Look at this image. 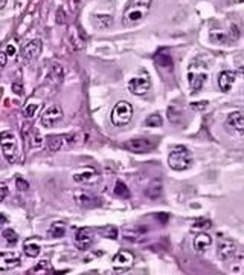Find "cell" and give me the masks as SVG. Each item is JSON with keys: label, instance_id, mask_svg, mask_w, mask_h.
<instances>
[{"label": "cell", "instance_id": "cell-1", "mask_svg": "<svg viewBox=\"0 0 244 275\" xmlns=\"http://www.w3.org/2000/svg\"><path fill=\"white\" fill-rule=\"evenodd\" d=\"M151 3H153V0H130L124 11L122 23L130 26V25H136L140 20H143L151 8Z\"/></svg>", "mask_w": 244, "mask_h": 275}, {"label": "cell", "instance_id": "cell-15", "mask_svg": "<svg viewBox=\"0 0 244 275\" xmlns=\"http://www.w3.org/2000/svg\"><path fill=\"white\" fill-rule=\"evenodd\" d=\"M147 232H148V228L147 226H132V228H125L122 231V236L127 239V240H130V242H140L143 237L147 236Z\"/></svg>", "mask_w": 244, "mask_h": 275}, {"label": "cell", "instance_id": "cell-42", "mask_svg": "<svg viewBox=\"0 0 244 275\" xmlns=\"http://www.w3.org/2000/svg\"><path fill=\"white\" fill-rule=\"evenodd\" d=\"M235 2H237V3H240V2H244V0H235Z\"/></svg>", "mask_w": 244, "mask_h": 275}, {"label": "cell", "instance_id": "cell-27", "mask_svg": "<svg viewBox=\"0 0 244 275\" xmlns=\"http://www.w3.org/2000/svg\"><path fill=\"white\" fill-rule=\"evenodd\" d=\"M212 226L211 223V220L208 219H195V222L192 223V231H198V232H202V231H206Z\"/></svg>", "mask_w": 244, "mask_h": 275}, {"label": "cell", "instance_id": "cell-9", "mask_svg": "<svg viewBox=\"0 0 244 275\" xmlns=\"http://www.w3.org/2000/svg\"><path fill=\"white\" fill-rule=\"evenodd\" d=\"M227 132L235 135H244V115L241 112H232L226 119Z\"/></svg>", "mask_w": 244, "mask_h": 275}, {"label": "cell", "instance_id": "cell-25", "mask_svg": "<svg viewBox=\"0 0 244 275\" xmlns=\"http://www.w3.org/2000/svg\"><path fill=\"white\" fill-rule=\"evenodd\" d=\"M156 64L157 67H163L166 66L168 71H173V60H171V57H168L166 54H161L156 57Z\"/></svg>", "mask_w": 244, "mask_h": 275}, {"label": "cell", "instance_id": "cell-20", "mask_svg": "<svg viewBox=\"0 0 244 275\" xmlns=\"http://www.w3.org/2000/svg\"><path fill=\"white\" fill-rule=\"evenodd\" d=\"M237 251V246L234 242H229V240H224L218 245V257L226 260L229 257H232L234 252Z\"/></svg>", "mask_w": 244, "mask_h": 275}, {"label": "cell", "instance_id": "cell-32", "mask_svg": "<svg viewBox=\"0 0 244 275\" xmlns=\"http://www.w3.org/2000/svg\"><path fill=\"white\" fill-rule=\"evenodd\" d=\"M40 107V104H34V103H29L26 107H25V110H23V115L26 116V118H32L34 115H35V112H37V109Z\"/></svg>", "mask_w": 244, "mask_h": 275}, {"label": "cell", "instance_id": "cell-34", "mask_svg": "<svg viewBox=\"0 0 244 275\" xmlns=\"http://www.w3.org/2000/svg\"><path fill=\"white\" fill-rule=\"evenodd\" d=\"M211 37H212V41H215V43H224L226 41V35L223 32H211Z\"/></svg>", "mask_w": 244, "mask_h": 275}, {"label": "cell", "instance_id": "cell-21", "mask_svg": "<svg viewBox=\"0 0 244 275\" xmlns=\"http://www.w3.org/2000/svg\"><path fill=\"white\" fill-rule=\"evenodd\" d=\"M162 194V182L161 181H153L147 188H145V196L150 199H157Z\"/></svg>", "mask_w": 244, "mask_h": 275}, {"label": "cell", "instance_id": "cell-22", "mask_svg": "<svg viewBox=\"0 0 244 275\" xmlns=\"http://www.w3.org/2000/svg\"><path fill=\"white\" fill-rule=\"evenodd\" d=\"M92 20L95 23V28H98V29H106V28L111 26L113 23V19L110 16H93Z\"/></svg>", "mask_w": 244, "mask_h": 275}, {"label": "cell", "instance_id": "cell-30", "mask_svg": "<svg viewBox=\"0 0 244 275\" xmlns=\"http://www.w3.org/2000/svg\"><path fill=\"white\" fill-rule=\"evenodd\" d=\"M162 116L159 113H153L145 119V126L147 127H161L162 126Z\"/></svg>", "mask_w": 244, "mask_h": 275}, {"label": "cell", "instance_id": "cell-11", "mask_svg": "<svg viewBox=\"0 0 244 275\" xmlns=\"http://www.w3.org/2000/svg\"><path fill=\"white\" fill-rule=\"evenodd\" d=\"M92 243H93V232H92V229L81 228V229L77 231V234H75V245H77L78 249H81V251L89 249Z\"/></svg>", "mask_w": 244, "mask_h": 275}, {"label": "cell", "instance_id": "cell-36", "mask_svg": "<svg viewBox=\"0 0 244 275\" xmlns=\"http://www.w3.org/2000/svg\"><path fill=\"white\" fill-rule=\"evenodd\" d=\"M191 107H192V109H195V110H200V112H202V110H205V109L208 107V101H202V103H192V104H191Z\"/></svg>", "mask_w": 244, "mask_h": 275}, {"label": "cell", "instance_id": "cell-19", "mask_svg": "<svg viewBox=\"0 0 244 275\" xmlns=\"http://www.w3.org/2000/svg\"><path fill=\"white\" fill-rule=\"evenodd\" d=\"M208 80V74H195V72H190L188 74V81H190V86L192 92H198L200 89L203 87L205 81Z\"/></svg>", "mask_w": 244, "mask_h": 275}, {"label": "cell", "instance_id": "cell-17", "mask_svg": "<svg viewBox=\"0 0 244 275\" xmlns=\"http://www.w3.org/2000/svg\"><path fill=\"white\" fill-rule=\"evenodd\" d=\"M235 78H237V72H232V71H224L220 74L218 77V87L221 92H229L232 89V84L235 82Z\"/></svg>", "mask_w": 244, "mask_h": 275}, {"label": "cell", "instance_id": "cell-37", "mask_svg": "<svg viewBox=\"0 0 244 275\" xmlns=\"http://www.w3.org/2000/svg\"><path fill=\"white\" fill-rule=\"evenodd\" d=\"M0 188H2V196H0V200H5L6 199V196H8V187H6V184H2L0 185Z\"/></svg>", "mask_w": 244, "mask_h": 275}, {"label": "cell", "instance_id": "cell-13", "mask_svg": "<svg viewBox=\"0 0 244 275\" xmlns=\"http://www.w3.org/2000/svg\"><path fill=\"white\" fill-rule=\"evenodd\" d=\"M20 265V255L17 252H2L0 254V269L8 271Z\"/></svg>", "mask_w": 244, "mask_h": 275}, {"label": "cell", "instance_id": "cell-16", "mask_svg": "<svg viewBox=\"0 0 244 275\" xmlns=\"http://www.w3.org/2000/svg\"><path fill=\"white\" fill-rule=\"evenodd\" d=\"M74 181L78 184H95L96 181H99V174L93 168H85L74 174Z\"/></svg>", "mask_w": 244, "mask_h": 275}, {"label": "cell", "instance_id": "cell-3", "mask_svg": "<svg viewBox=\"0 0 244 275\" xmlns=\"http://www.w3.org/2000/svg\"><path fill=\"white\" fill-rule=\"evenodd\" d=\"M133 118V106L127 101H119L111 110V124L114 127H125Z\"/></svg>", "mask_w": 244, "mask_h": 275}, {"label": "cell", "instance_id": "cell-23", "mask_svg": "<svg viewBox=\"0 0 244 275\" xmlns=\"http://www.w3.org/2000/svg\"><path fill=\"white\" fill-rule=\"evenodd\" d=\"M23 251H25V254H26L27 257H38V255H40V251H41V248H40L38 243L29 240L27 243H25Z\"/></svg>", "mask_w": 244, "mask_h": 275}, {"label": "cell", "instance_id": "cell-24", "mask_svg": "<svg viewBox=\"0 0 244 275\" xmlns=\"http://www.w3.org/2000/svg\"><path fill=\"white\" fill-rule=\"evenodd\" d=\"M2 237H3V240H6V243L11 245V246L17 245V242H19V234H17L16 231H14V229H9V228H6V229L2 231Z\"/></svg>", "mask_w": 244, "mask_h": 275}, {"label": "cell", "instance_id": "cell-14", "mask_svg": "<svg viewBox=\"0 0 244 275\" xmlns=\"http://www.w3.org/2000/svg\"><path fill=\"white\" fill-rule=\"evenodd\" d=\"M124 147L133 153H147L153 148V144L147 139H130L124 144Z\"/></svg>", "mask_w": 244, "mask_h": 275}, {"label": "cell", "instance_id": "cell-35", "mask_svg": "<svg viewBox=\"0 0 244 275\" xmlns=\"http://www.w3.org/2000/svg\"><path fill=\"white\" fill-rule=\"evenodd\" d=\"M5 52H6V55H8V57H14V55H16L17 54V49H16V45H14V43H9L5 49H3Z\"/></svg>", "mask_w": 244, "mask_h": 275}, {"label": "cell", "instance_id": "cell-26", "mask_svg": "<svg viewBox=\"0 0 244 275\" xmlns=\"http://www.w3.org/2000/svg\"><path fill=\"white\" fill-rule=\"evenodd\" d=\"M51 232H52V236L56 237V239L63 237L66 234V223L64 222H54L51 225Z\"/></svg>", "mask_w": 244, "mask_h": 275}, {"label": "cell", "instance_id": "cell-38", "mask_svg": "<svg viewBox=\"0 0 244 275\" xmlns=\"http://www.w3.org/2000/svg\"><path fill=\"white\" fill-rule=\"evenodd\" d=\"M12 90L16 92L17 95H20V93L23 92V89H22V84H20V82H14V84H12Z\"/></svg>", "mask_w": 244, "mask_h": 275}, {"label": "cell", "instance_id": "cell-29", "mask_svg": "<svg viewBox=\"0 0 244 275\" xmlns=\"http://www.w3.org/2000/svg\"><path fill=\"white\" fill-rule=\"evenodd\" d=\"M99 234H101L103 237H107V239H111V240L119 237V232H118L116 226H106V228L101 229V232H99Z\"/></svg>", "mask_w": 244, "mask_h": 275}, {"label": "cell", "instance_id": "cell-40", "mask_svg": "<svg viewBox=\"0 0 244 275\" xmlns=\"http://www.w3.org/2000/svg\"><path fill=\"white\" fill-rule=\"evenodd\" d=\"M237 75H240V77H243V78H244V67H240V69H238Z\"/></svg>", "mask_w": 244, "mask_h": 275}, {"label": "cell", "instance_id": "cell-10", "mask_svg": "<svg viewBox=\"0 0 244 275\" xmlns=\"http://www.w3.org/2000/svg\"><path fill=\"white\" fill-rule=\"evenodd\" d=\"M70 142H74V136L70 135H49L46 138V145L52 151H58L63 147H67Z\"/></svg>", "mask_w": 244, "mask_h": 275}, {"label": "cell", "instance_id": "cell-31", "mask_svg": "<svg viewBox=\"0 0 244 275\" xmlns=\"http://www.w3.org/2000/svg\"><path fill=\"white\" fill-rule=\"evenodd\" d=\"M51 271V263L49 261H40L37 266H34L29 274H48Z\"/></svg>", "mask_w": 244, "mask_h": 275}, {"label": "cell", "instance_id": "cell-8", "mask_svg": "<svg viewBox=\"0 0 244 275\" xmlns=\"http://www.w3.org/2000/svg\"><path fill=\"white\" fill-rule=\"evenodd\" d=\"M135 263V255L130 251H119L113 257L111 265L116 271H128Z\"/></svg>", "mask_w": 244, "mask_h": 275}, {"label": "cell", "instance_id": "cell-7", "mask_svg": "<svg viewBox=\"0 0 244 275\" xmlns=\"http://www.w3.org/2000/svg\"><path fill=\"white\" fill-rule=\"evenodd\" d=\"M61 119H63V110L60 106H51L41 115V124L45 127H54Z\"/></svg>", "mask_w": 244, "mask_h": 275}, {"label": "cell", "instance_id": "cell-28", "mask_svg": "<svg viewBox=\"0 0 244 275\" xmlns=\"http://www.w3.org/2000/svg\"><path fill=\"white\" fill-rule=\"evenodd\" d=\"M114 194L119 196V197H124V199H128L130 197V191H128L127 185L121 181L116 182V185H114Z\"/></svg>", "mask_w": 244, "mask_h": 275}, {"label": "cell", "instance_id": "cell-33", "mask_svg": "<svg viewBox=\"0 0 244 275\" xmlns=\"http://www.w3.org/2000/svg\"><path fill=\"white\" fill-rule=\"evenodd\" d=\"M16 187H17L19 191H27V190H29V184H27L23 177H17L16 179Z\"/></svg>", "mask_w": 244, "mask_h": 275}, {"label": "cell", "instance_id": "cell-6", "mask_svg": "<svg viewBox=\"0 0 244 275\" xmlns=\"http://www.w3.org/2000/svg\"><path fill=\"white\" fill-rule=\"evenodd\" d=\"M150 89H151V81H150L148 75L135 77V78L130 80V82H128V90H130L133 95H137V96L145 95Z\"/></svg>", "mask_w": 244, "mask_h": 275}, {"label": "cell", "instance_id": "cell-41", "mask_svg": "<svg viewBox=\"0 0 244 275\" xmlns=\"http://www.w3.org/2000/svg\"><path fill=\"white\" fill-rule=\"evenodd\" d=\"M6 5V0H0V9H3Z\"/></svg>", "mask_w": 244, "mask_h": 275}, {"label": "cell", "instance_id": "cell-12", "mask_svg": "<svg viewBox=\"0 0 244 275\" xmlns=\"http://www.w3.org/2000/svg\"><path fill=\"white\" fill-rule=\"evenodd\" d=\"M41 48H43V43L40 38H34L31 40L29 43H27L25 48H23V58L26 61H32L35 58L40 57L41 54Z\"/></svg>", "mask_w": 244, "mask_h": 275}, {"label": "cell", "instance_id": "cell-18", "mask_svg": "<svg viewBox=\"0 0 244 275\" xmlns=\"http://www.w3.org/2000/svg\"><path fill=\"white\" fill-rule=\"evenodd\" d=\"M212 245V239H211V236L209 234H206V232H198L197 236H195V239H194V249L197 251V252H205L208 248Z\"/></svg>", "mask_w": 244, "mask_h": 275}, {"label": "cell", "instance_id": "cell-5", "mask_svg": "<svg viewBox=\"0 0 244 275\" xmlns=\"http://www.w3.org/2000/svg\"><path fill=\"white\" fill-rule=\"evenodd\" d=\"M74 197H75L77 205L84 210H93L104 203L103 199L98 194H93V192H89V191H75Z\"/></svg>", "mask_w": 244, "mask_h": 275}, {"label": "cell", "instance_id": "cell-39", "mask_svg": "<svg viewBox=\"0 0 244 275\" xmlns=\"http://www.w3.org/2000/svg\"><path fill=\"white\" fill-rule=\"evenodd\" d=\"M6 57H8L6 52H5V51H2V54H0V64H2V67L6 64Z\"/></svg>", "mask_w": 244, "mask_h": 275}, {"label": "cell", "instance_id": "cell-4", "mask_svg": "<svg viewBox=\"0 0 244 275\" xmlns=\"http://www.w3.org/2000/svg\"><path fill=\"white\" fill-rule=\"evenodd\" d=\"M2 153H3V158L9 164L17 162V159H19L17 139H16V136H14V133H11V132L2 133Z\"/></svg>", "mask_w": 244, "mask_h": 275}, {"label": "cell", "instance_id": "cell-2", "mask_svg": "<svg viewBox=\"0 0 244 275\" xmlns=\"http://www.w3.org/2000/svg\"><path fill=\"white\" fill-rule=\"evenodd\" d=\"M168 165L176 171H183L188 170L192 165V156L191 151L185 145H176L173 150L169 151L168 156Z\"/></svg>", "mask_w": 244, "mask_h": 275}]
</instances>
